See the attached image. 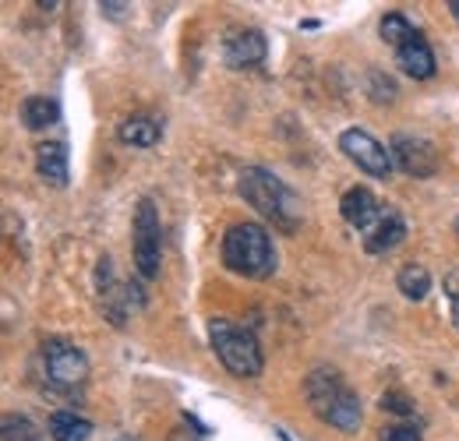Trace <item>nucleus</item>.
Here are the masks:
<instances>
[{"mask_svg": "<svg viewBox=\"0 0 459 441\" xmlns=\"http://www.w3.org/2000/svg\"><path fill=\"white\" fill-rule=\"evenodd\" d=\"M18 113H22V124L29 131H47V127L60 124V107L57 99H50V96H29Z\"/></svg>", "mask_w": 459, "mask_h": 441, "instance_id": "nucleus-16", "label": "nucleus"}, {"mask_svg": "<svg viewBox=\"0 0 459 441\" xmlns=\"http://www.w3.org/2000/svg\"><path fill=\"white\" fill-rule=\"evenodd\" d=\"M100 11H107L110 18H120V11H127V4H100Z\"/></svg>", "mask_w": 459, "mask_h": 441, "instance_id": "nucleus-25", "label": "nucleus"}, {"mask_svg": "<svg viewBox=\"0 0 459 441\" xmlns=\"http://www.w3.org/2000/svg\"><path fill=\"white\" fill-rule=\"evenodd\" d=\"M389 156H393V166H400L410 177H435L438 173V149L420 134H406V131L393 134Z\"/></svg>", "mask_w": 459, "mask_h": 441, "instance_id": "nucleus-8", "label": "nucleus"}, {"mask_svg": "<svg viewBox=\"0 0 459 441\" xmlns=\"http://www.w3.org/2000/svg\"><path fill=\"white\" fill-rule=\"evenodd\" d=\"M117 138H120L124 145H134V149H152V145H160V138H163V124H160L156 117H149V113H134V117H127V120L117 127Z\"/></svg>", "mask_w": 459, "mask_h": 441, "instance_id": "nucleus-12", "label": "nucleus"}, {"mask_svg": "<svg viewBox=\"0 0 459 441\" xmlns=\"http://www.w3.org/2000/svg\"><path fill=\"white\" fill-rule=\"evenodd\" d=\"M396 64L403 67V74H410L417 82H424V78L435 74V54H431V47H428L424 36H413L406 47H400L396 50Z\"/></svg>", "mask_w": 459, "mask_h": 441, "instance_id": "nucleus-13", "label": "nucleus"}, {"mask_svg": "<svg viewBox=\"0 0 459 441\" xmlns=\"http://www.w3.org/2000/svg\"><path fill=\"white\" fill-rule=\"evenodd\" d=\"M378 36H382L393 50H400V47H406L413 36H420V32L413 29V22H410L403 11H389V14L382 18V25H378Z\"/></svg>", "mask_w": 459, "mask_h": 441, "instance_id": "nucleus-18", "label": "nucleus"}, {"mask_svg": "<svg viewBox=\"0 0 459 441\" xmlns=\"http://www.w3.org/2000/svg\"><path fill=\"white\" fill-rule=\"evenodd\" d=\"M403 240H406V220H403V212L396 205H385L382 220L360 237V244H364L368 255H389L393 247H400Z\"/></svg>", "mask_w": 459, "mask_h": 441, "instance_id": "nucleus-11", "label": "nucleus"}, {"mask_svg": "<svg viewBox=\"0 0 459 441\" xmlns=\"http://www.w3.org/2000/svg\"><path fill=\"white\" fill-rule=\"evenodd\" d=\"M131 233H134L131 251H134L138 276L156 279L160 276V262H163V222H160V209H156L152 198H138Z\"/></svg>", "mask_w": 459, "mask_h": 441, "instance_id": "nucleus-5", "label": "nucleus"}, {"mask_svg": "<svg viewBox=\"0 0 459 441\" xmlns=\"http://www.w3.org/2000/svg\"><path fill=\"white\" fill-rule=\"evenodd\" d=\"M340 212H343L346 226H350V229H357V233L364 237L375 222L382 220L385 202H378L368 187H350L343 198H340Z\"/></svg>", "mask_w": 459, "mask_h": 441, "instance_id": "nucleus-10", "label": "nucleus"}, {"mask_svg": "<svg viewBox=\"0 0 459 441\" xmlns=\"http://www.w3.org/2000/svg\"><path fill=\"white\" fill-rule=\"evenodd\" d=\"M269 56V43L258 29H233L223 39V64L230 71H247L258 67Z\"/></svg>", "mask_w": 459, "mask_h": 441, "instance_id": "nucleus-9", "label": "nucleus"}, {"mask_svg": "<svg viewBox=\"0 0 459 441\" xmlns=\"http://www.w3.org/2000/svg\"><path fill=\"white\" fill-rule=\"evenodd\" d=\"M36 173H39L47 184L64 187L67 177H71V169H67V145H64V142H43V145L36 149Z\"/></svg>", "mask_w": 459, "mask_h": 441, "instance_id": "nucleus-14", "label": "nucleus"}, {"mask_svg": "<svg viewBox=\"0 0 459 441\" xmlns=\"http://www.w3.org/2000/svg\"><path fill=\"white\" fill-rule=\"evenodd\" d=\"M4 441H47V438H43V431H39L29 417L7 413V417H4Z\"/></svg>", "mask_w": 459, "mask_h": 441, "instance_id": "nucleus-19", "label": "nucleus"}, {"mask_svg": "<svg viewBox=\"0 0 459 441\" xmlns=\"http://www.w3.org/2000/svg\"><path fill=\"white\" fill-rule=\"evenodd\" d=\"M205 435H209V431H205L195 417H184V424L170 431V441H205Z\"/></svg>", "mask_w": 459, "mask_h": 441, "instance_id": "nucleus-23", "label": "nucleus"}, {"mask_svg": "<svg viewBox=\"0 0 459 441\" xmlns=\"http://www.w3.org/2000/svg\"><path fill=\"white\" fill-rule=\"evenodd\" d=\"M453 226H456V237H459V216H456V222H453Z\"/></svg>", "mask_w": 459, "mask_h": 441, "instance_id": "nucleus-27", "label": "nucleus"}, {"mask_svg": "<svg viewBox=\"0 0 459 441\" xmlns=\"http://www.w3.org/2000/svg\"><path fill=\"white\" fill-rule=\"evenodd\" d=\"M449 11H453V18L459 22V0H449Z\"/></svg>", "mask_w": 459, "mask_h": 441, "instance_id": "nucleus-26", "label": "nucleus"}, {"mask_svg": "<svg viewBox=\"0 0 459 441\" xmlns=\"http://www.w3.org/2000/svg\"><path fill=\"white\" fill-rule=\"evenodd\" d=\"M209 342L230 375H237V378H258L262 375L265 357H262V346H258L251 329H240L230 318H209Z\"/></svg>", "mask_w": 459, "mask_h": 441, "instance_id": "nucleus-4", "label": "nucleus"}, {"mask_svg": "<svg viewBox=\"0 0 459 441\" xmlns=\"http://www.w3.org/2000/svg\"><path fill=\"white\" fill-rule=\"evenodd\" d=\"M385 413H396V417H413V410H417V402L406 395V392H400V388H393V392H385L382 395V402H378Z\"/></svg>", "mask_w": 459, "mask_h": 441, "instance_id": "nucleus-20", "label": "nucleus"}, {"mask_svg": "<svg viewBox=\"0 0 459 441\" xmlns=\"http://www.w3.org/2000/svg\"><path fill=\"white\" fill-rule=\"evenodd\" d=\"M371 99L375 103H393L396 99V85L389 78H382V71H371Z\"/></svg>", "mask_w": 459, "mask_h": 441, "instance_id": "nucleus-22", "label": "nucleus"}, {"mask_svg": "<svg viewBox=\"0 0 459 441\" xmlns=\"http://www.w3.org/2000/svg\"><path fill=\"white\" fill-rule=\"evenodd\" d=\"M47 431H50V438L54 441H89V435H92V420L82 417V413H74V410H54Z\"/></svg>", "mask_w": 459, "mask_h": 441, "instance_id": "nucleus-15", "label": "nucleus"}, {"mask_svg": "<svg viewBox=\"0 0 459 441\" xmlns=\"http://www.w3.org/2000/svg\"><path fill=\"white\" fill-rule=\"evenodd\" d=\"M237 191L240 198L276 229L293 233L300 226V198L287 187V180H280L273 169L265 166H244L237 177Z\"/></svg>", "mask_w": 459, "mask_h": 441, "instance_id": "nucleus-1", "label": "nucleus"}, {"mask_svg": "<svg viewBox=\"0 0 459 441\" xmlns=\"http://www.w3.org/2000/svg\"><path fill=\"white\" fill-rule=\"evenodd\" d=\"M396 286H400V293L406 300H424L431 293V272L420 262H406L396 272Z\"/></svg>", "mask_w": 459, "mask_h": 441, "instance_id": "nucleus-17", "label": "nucleus"}, {"mask_svg": "<svg viewBox=\"0 0 459 441\" xmlns=\"http://www.w3.org/2000/svg\"><path fill=\"white\" fill-rule=\"evenodd\" d=\"M39 357H43L47 382L54 388L85 385V378H89V357L82 353V346H74L67 339H47L39 346Z\"/></svg>", "mask_w": 459, "mask_h": 441, "instance_id": "nucleus-6", "label": "nucleus"}, {"mask_svg": "<svg viewBox=\"0 0 459 441\" xmlns=\"http://www.w3.org/2000/svg\"><path fill=\"white\" fill-rule=\"evenodd\" d=\"M223 265L233 276L269 279L280 265L273 233L262 222H233L223 233Z\"/></svg>", "mask_w": 459, "mask_h": 441, "instance_id": "nucleus-3", "label": "nucleus"}, {"mask_svg": "<svg viewBox=\"0 0 459 441\" xmlns=\"http://www.w3.org/2000/svg\"><path fill=\"white\" fill-rule=\"evenodd\" d=\"M340 152H343L350 163H357V169H364L368 177H375V180H385L393 173L389 149L375 134H368L360 127H350V131L340 134Z\"/></svg>", "mask_w": 459, "mask_h": 441, "instance_id": "nucleus-7", "label": "nucleus"}, {"mask_svg": "<svg viewBox=\"0 0 459 441\" xmlns=\"http://www.w3.org/2000/svg\"><path fill=\"white\" fill-rule=\"evenodd\" d=\"M442 290H446V300H449V315L459 325V269H449L442 279Z\"/></svg>", "mask_w": 459, "mask_h": 441, "instance_id": "nucleus-21", "label": "nucleus"}, {"mask_svg": "<svg viewBox=\"0 0 459 441\" xmlns=\"http://www.w3.org/2000/svg\"><path fill=\"white\" fill-rule=\"evenodd\" d=\"M304 399L311 406V413L343 431V435H353L360 428V399L357 392L346 385V378L333 368H315L307 378H304Z\"/></svg>", "mask_w": 459, "mask_h": 441, "instance_id": "nucleus-2", "label": "nucleus"}, {"mask_svg": "<svg viewBox=\"0 0 459 441\" xmlns=\"http://www.w3.org/2000/svg\"><path fill=\"white\" fill-rule=\"evenodd\" d=\"M378 441H424L420 438V431L413 428V424H393V428H385Z\"/></svg>", "mask_w": 459, "mask_h": 441, "instance_id": "nucleus-24", "label": "nucleus"}]
</instances>
